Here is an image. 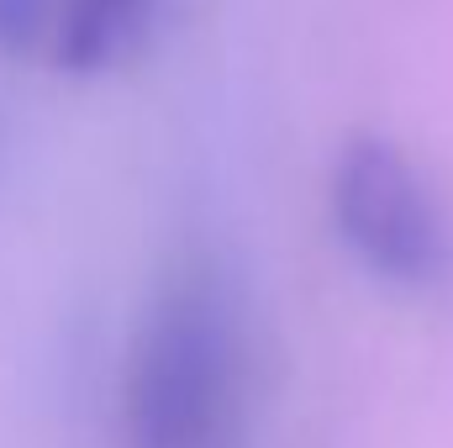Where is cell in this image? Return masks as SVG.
Returning <instances> with one entry per match:
<instances>
[{"instance_id":"cell-3","label":"cell","mask_w":453,"mask_h":448,"mask_svg":"<svg viewBox=\"0 0 453 448\" xmlns=\"http://www.w3.org/2000/svg\"><path fill=\"white\" fill-rule=\"evenodd\" d=\"M164 21V0H58L42 64L64 80H106L132 69Z\"/></svg>"},{"instance_id":"cell-4","label":"cell","mask_w":453,"mask_h":448,"mask_svg":"<svg viewBox=\"0 0 453 448\" xmlns=\"http://www.w3.org/2000/svg\"><path fill=\"white\" fill-rule=\"evenodd\" d=\"M58 0H0V53L5 58H37L48 48Z\"/></svg>"},{"instance_id":"cell-2","label":"cell","mask_w":453,"mask_h":448,"mask_svg":"<svg viewBox=\"0 0 453 448\" xmlns=\"http://www.w3.org/2000/svg\"><path fill=\"white\" fill-rule=\"evenodd\" d=\"M338 248L390 296H453V201L438 174L390 132H348L322 180Z\"/></svg>"},{"instance_id":"cell-1","label":"cell","mask_w":453,"mask_h":448,"mask_svg":"<svg viewBox=\"0 0 453 448\" xmlns=\"http://www.w3.org/2000/svg\"><path fill=\"white\" fill-rule=\"evenodd\" d=\"M248 312L211 253H180L148 290L121 359V448H242Z\"/></svg>"}]
</instances>
